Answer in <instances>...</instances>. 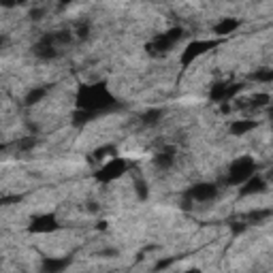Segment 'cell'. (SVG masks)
<instances>
[{
  "label": "cell",
  "instance_id": "44dd1931",
  "mask_svg": "<svg viewBox=\"0 0 273 273\" xmlns=\"http://www.w3.org/2000/svg\"><path fill=\"white\" fill-rule=\"evenodd\" d=\"M88 32H90V24H79V26H77V36L79 38H86L88 36Z\"/></svg>",
  "mask_w": 273,
  "mask_h": 273
},
{
  "label": "cell",
  "instance_id": "8992f818",
  "mask_svg": "<svg viewBox=\"0 0 273 273\" xmlns=\"http://www.w3.org/2000/svg\"><path fill=\"white\" fill-rule=\"evenodd\" d=\"M60 228V222L56 220L54 214H43V216H36L32 218V224H30V230L32 232H54Z\"/></svg>",
  "mask_w": 273,
  "mask_h": 273
},
{
  "label": "cell",
  "instance_id": "d4e9b609",
  "mask_svg": "<svg viewBox=\"0 0 273 273\" xmlns=\"http://www.w3.org/2000/svg\"><path fill=\"white\" fill-rule=\"evenodd\" d=\"M30 18L32 20H41L43 18V9H32L30 11Z\"/></svg>",
  "mask_w": 273,
  "mask_h": 273
},
{
  "label": "cell",
  "instance_id": "d6986e66",
  "mask_svg": "<svg viewBox=\"0 0 273 273\" xmlns=\"http://www.w3.org/2000/svg\"><path fill=\"white\" fill-rule=\"evenodd\" d=\"M134 188H136V196H139L141 200H146L148 198V186H146V182H134Z\"/></svg>",
  "mask_w": 273,
  "mask_h": 273
},
{
  "label": "cell",
  "instance_id": "5b68a950",
  "mask_svg": "<svg viewBox=\"0 0 273 273\" xmlns=\"http://www.w3.org/2000/svg\"><path fill=\"white\" fill-rule=\"evenodd\" d=\"M212 47H216V43L214 41H192L186 50H184V54H182V64L186 66V64H190V62H194L200 54H205V52H210Z\"/></svg>",
  "mask_w": 273,
  "mask_h": 273
},
{
  "label": "cell",
  "instance_id": "277c9868",
  "mask_svg": "<svg viewBox=\"0 0 273 273\" xmlns=\"http://www.w3.org/2000/svg\"><path fill=\"white\" fill-rule=\"evenodd\" d=\"M124 171H126V162H124V160L122 158H114V160H109L107 164H102V168L96 173V178L107 184V182L118 180L120 175H124Z\"/></svg>",
  "mask_w": 273,
  "mask_h": 273
},
{
  "label": "cell",
  "instance_id": "ac0fdd59",
  "mask_svg": "<svg viewBox=\"0 0 273 273\" xmlns=\"http://www.w3.org/2000/svg\"><path fill=\"white\" fill-rule=\"evenodd\" d=\"M254 79H258V82H264V84H269V82H273V70H271V68L258 70V73L254 75Z\"/></svg>",
  "mask_w": 273,
  "mask_h": 273
},
{
  "label": "cell",
  "instance_id": "ba28073f",
  "mask_svg": "<svg viewBox=\"0 0 273 273\" xmlns=\"http://www.w3.org/2000/svg\"><path fill=\"white\" fill-rule=\"evenodd\" d=\"M216 194H218V188H216L214 184H196V186H192L188 190V196L198 200V203L212 200V198H216Z\"/></svg>",
  "mask_w": 273,
  "mask_h": 273
},
{
  "label": "cell",
  "instance_id": "2e32d148",
  "mask_svg": "<svg viewBox=\"0 0 273 273\" xmlns=\"http://www.w3.org/2000/svg\"><path fill=\"white\" fill-rule=\"evenodd\" d=\"M160 118H162V109H150L148 114H143V124L152 126V124L160 122Z\"/></svg>",
  "mask_w": 273,
  "mask_h": 273
},
{
  "label": "cell",
  "instance_id": "484cf974",
  "mask_svg": "<svg viewBox=\"0 0 273 273\" xmlns=\"http://www.w3.org/2000/svg\"><path fill=\"white\" fill-rule=\"evenodd\" d=\"M246 226H248V224H232V232H235V235H239V232L246 230Z\"/></svg>",
  "mask_w": 273,
  "mask_h": 273
},
{
  "label": "cell",
  "instance_id": "7402d4cb",
  "mask_svg": "<svg viewBox=\"0 0 273 273\" xmlns=\"http://www.w3.org/2000/svg\"><path fill=\"white\" fill-rule=\"evenodd\" d=\"M171 264H173V258L158 260V262H156V267H154V271H162V269H166V267H171Z\"/></svg>",
  "mask_w": 273,
  "mask_h": 273
},
{
  "label": "cell",
  "instance_id": "cb8c5ba5",
  "mask_svg": "<svg viewBox=\"0 0 273 273\" xmlns=\"http://www.w3.org/2000/svg\"><path fill=\"white\" fill-rule=\"evenodd\" d=\"M100 256H105V258H114V256H118V250H114V248H107V250H102Z\"/></svg>",
  "mask_w": 273,
  "mask_h": 273
},
{
  "label": "cell",
  "instance_id": "9c48e42d",
  "mask_svg": "<svg viewBox=\"0 0 273 273\" xmlns=\"http://www.w3.org/2000/svg\"><path fill=\"white\" fill-rule=\"evenodd\" d=\"M242 186L244 188H242L239 194H242V196H250V194H260V192L267 190V182H264L260 175H252V178L248 180V182H244Z\"/></svg>",
  "mask_w": 273,
  "mask_h": 273
},
{
  "label": "cell",
  "instance_id": "83f0119b",
  "mask_svg": "<svg viewBox=\"0 0 273 273\" xmlns=\"http://www.w3.org/2000/svg\"><path fill=\"white\" fill-rule=\"evenodd\" d=\"M186 273H200L198 269H190V271H186Z\"/></svg>",
  "mask_w": 273,
  "mask_h": 273
},
{
  "label": "cell",
  "instance_id": "6da1fadb",
  "mask_svg": "<svg viewBox=\"0 0 273 273\" xmlns=\"http://www.w3.org/2000/svg\"><path fill=\"white\" fill-rule=\"evenodd\" d=\"M77 107L82 111H90V114L98 116L107 109L116 107V98L107 92V88L98 84V86H82L77 94Z\"/></svg>",
  "mask_w": 273,
  "mask_h": 273
},
{
  "label": "cell",
  "instance_id": "603a6c76",
  "mask_svg": "<svg viewBox=\"0 0 273 273\" xmlns=\"http://www.w3.org/2000/svg\"><path fill=\"white\" fill-rule=\"evenodd\" d=\"M30 148H34V136H28V139L20 141V150H30Z\"/></svg>",
  "mask_w": 273,
  "mask_h": 273
},
{
  "label": "cell",
  "instance_id": "4316f807",
  "mask_svg": "<svg viewBox=\"0 0 273 273\" xmlns=\"http://www.w3.org/2000/svg\"><path fill=\"white\" fill-rule=\"evenodd\" d=\"M4 41H6V38H4V36H0V50L4 47Z\"/></svg>",
  "mask_w": 273,
  "mask_h": 273
},
{
  "label": "cell",
  "instance_id": "e0dca14e",
  "mask_svg": "<svg viewBox=\"0 0 273 273\" xmlns=\"http://www.w3.org/2000/svg\"><path fill=\"white\" fill-rule=\"evenodd\" d=\"M271 216V210H258V212H250L246 216V220L248 222H262V220H267Z\"/></svg>",
  "mask_w": 273,
  "mask_h": 273
},
{
  "label": "cell",
  "instance_id": "3957f363",
  "mask_svg": "<svg viewBox=\"0 0 273 273\" xmlns=\"http://www.w3.org/2000/svg\"><path fill=\"white\" fill-rule=\"evenodd\" d=\"M182 36H184V30H182V28H173V30L164 32V34L156 36L154 43L150 45V50H152V54H164V52L171 50V47L178 43Z\"/></svg>",
  "mask_w": 273,
  "mask_h": 273
},
{
  "label": "cell",
  "instance_id": "9a60e30c",
  "mask_svg": "<svg viewBox=\"0 0 273 273\" xmlns=\"http://www.w3.org/2000/svg\"><path fill=\"white\" fill-rule=\"evenodd\" d=\"M226 88L228 86H224V84H216L212 88V92H210V98L216 100V102H224L226 100Z\"/></svg>",
  "mask_w": 273,
  "mask_h": 273
},
{
  "label": "cell",
  "instance_id": "5bb4252c",
  "mask_svg": "<svg viewBox=\"0 0 273 273\" xmlns=\"http://www.w3.org/2000/svg\"><path fill=\"white\" fill-rule=\"evenodd\" d=\"M45 94H47L45 88H34V90L28 92V96H26V100H24V102H26L28 107H32V105H36L41 98H45Z\"/></svg>",
  "mask_w": 273,
  "mask_h": 273
},
{
  "label": "cell",
  "instance_id": "7c38bea8",
  "mask_svg": "<svg viewBox=\"0 0 273 273\" xmlns=\"http://www.w3.org/2000/svg\"><path fill=\"white\" fill-rule=\"evenodd\" d=\"M237 28H239V20H235V18H222V22L214 28V32L218 36H226V34H230V32H235Z\"/></svg>",
  "mask_w": 273,
  "mask_h": 273
},
{
  "label": "cell",
  "instance_id": "7a4b0ae2",
  "mask_svg": "<svg viewBox=\"0 0 273 273\" xmlns=\"http://www.w3.org/2000/svg\"><path fill=\"white\" fill-rule=\"evenodd\" d=\"M256 171V162L252 156H242L239 160L230 164L228 168V178H226V184L228 186H242L244 182H248L254 175Z\"/></svg>",
  "mask_w": 273,
  "mask_h": 273
},
{
  "label": "cell",
  "instance_id": "52a82bcc",
  "mask_svg": "<svg viewBox=\"0 0 273 273\" xmlns=\"http://www.w3.org/2000/svg\"><path fill=\"white\" fill-rule=\"evenodd\" d=\"M34 56H36V58H41V60H52V58H56V56H58L52 32H50V34H45L41 41L34 45Z\"/></svg>",
  "mask_w": 273,
  "mask_h": 273
},
{
  "label": "cell",
  "instance_id": "4fadbf2b",
  "mask_svg": "<svg viewBox=\"0 0 273 273\" xmlns=\"http://www.w3.org/2000/svg\"><path fill=\"white\" fill-rule=\"evenodd\" d=\"M173 158H175V150H173V148H166V150L160 152V154L154 156V164L164 171V168H171Z\"/></svg>",
  "mask_w": 273,
  "mask_h": 273
},
{
  "label": "cell",
  "instance_id": "8fae6325",
  "mask_svg": "<svg viewBox=\"0 0 273 273\" xmlns=\"http://www.w3.org/2000/svg\"><path fill=\"white\" fill-rule=\"evenodd\" d=\"M256 128V122L254 120H235V122L230 124V134L232 136H244V134H248L250 130H254Z\"/></svg>",
  "mask_w": 273,
  "mask_h": 273
},
{
  "label": "cell",
  "instance_id": "ffe728a7",
  "mask_svg": "<svg viewBox=\"0 0 273 273\" xmlns=\"http://www.w3.org/2000/svg\"><path fill=\"white\" fill-rule=\"evenodd\" d=\"M269 100H271V96L269 94H256L254 98H252V102L256 107H264V105H269Z\"/></svg>",
  "mask_w": 273,
  "mask_h": 273
},
{
  "label": "cell",
  "instance_id": "30bf717a",
  "mask_svg": "<svg viewBox=\"0 0 273 273\" xmlns=\"http://www.w3.org/2000/svg\"><path fill=\"white\" fill-rule=\"evenodd\" d=\"M70 264V258H56V256H47L41 262V273H64Z\"/></svg>",
  "mask_w": 273,
  "mask_h": 273
}]
</instances>
